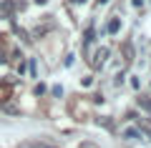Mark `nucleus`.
I'll use <instances>...</instances> for the list:
<instances>
[{"label":"nucleus","mask_w":151,"mask_h":148,"mask_svg":"<svg viewBox=\"0 0 151 148\" xmlns=\"http://www.w3.org/2000/svg\"><path fill=\"white\" fill-rule=\"evenodd\" d=\"M106 58H108V48H98L96 53H93V58H91V65L93 68H101L106 63Z\"/></svg>","instance_id":"nucleus-1"},{"label":"nucleus","mask_w":151,"mask_h":148,"mask_svg":"<svg viewBox=\"0 0 151 148\" xmlns=\"http://www.w3.org/2000/svg\"><path fill=\"white\" fill-rule=\"evenodd\" d=\"M20 148H55V146H50V143H40V141H28V143H23Z\"/></svg>","instance_id":"nucleus-2"},{"label":"nucleus","mask_w":151,"mask_h":148,"mask_svg":"<svg viewBox=\"0 0 151 148\" xmlns=\"http://www.w3.org/2000/svg\"><path fill=\"white\" fill-rule=\"evenodd\" d=\"M10 10H13V3H10V0H5L3 8H0V15H10Z\"/></svg>","instance_id":"nucleus-3"},{"label":"nucleus","mask_w":151,"mask_h":148,"mask_svg":"<svg viewBox=\"0 0 151 148\" xmlns=\"http://www.w3.org/2000/svg\"><path fill=\"white\" fill-rule=\"evenodd\" d=\"M116 30H119V20H111L108 23V33H116Z\"/></svg>","instance_id":"nucleus-4"},{"label":"nucleus","mask_w":151,"mask_h":148,"mask_svg":"<svg viewBox=\"0 0 151 148\" xmlns=\"http://www.w3.org/2000/svg\"><path fill=\"white\" fill-rule=\"evenodd\" d=\"M35 3H38V5H43V3H45V0H35Z\"/></svg>","instance_id":"nucleus-5"},{"label":"nucleus","mask_w":151,"mask_h":148,"mask_svg":"<svg viewBox=\"0 0 151 148\" xmlns=\"http://www.w3.org/2000/svg\"><path fill=\"white\" fill-rule=\"evenodd\" d=\"M98 3H101V5H106V3H108V0H98Z\"/></svg>","instance_id":"nucleus-6"},{"label":"nucleus","mask_w":151,"mask_h":148,"mask_svg":"<svg viewBox=\"0 0 151 148\" xmlns=\"http://www.w3.org/2000/svg\"><path fill=\"white\" fill-rule=\"evenodd\" d=\"M73 3H86V0H73Z\"/></svg>","instance_id":"nucleus-7"}]
</instances>
